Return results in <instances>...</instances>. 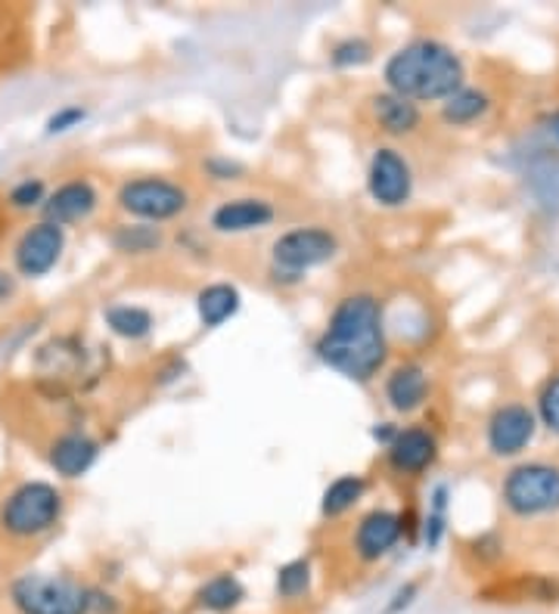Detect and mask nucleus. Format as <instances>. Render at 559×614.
Returning <instances> with one entry per match:
<instances>
[{
	"label": "nucleus",
	"mask_w": 559,
	"mask_h": 614,
	"mask_svg": "<svg viewBox=\"0 0 559 614\" xmlns=\"http://www.w3.org/2000/svg\"><path fill=\"white\" fill-rule=\"evenodd\" d=\"M63 515V494L47 481H29L0 506V528L13 537H37Z\"/></svg>",
	"instance_id": "nucleus-3"
},
{
	"label": "nucleus",
	"mask_w": 559,
	"mask_h": 614,
	"mask_svg": "<svg viewBox=\"0 0 559 614\" xmlns=\"http://www.w3.org/2000/svg\"><path fill=\"white\" fill-rule=\"evenodd\" d=\"M491 109V100L482 90H472V87H460L454 97L441 102V116L448 124H472L479 121Z\"/></svg>",
	"instance_id": "nucleus-21"
},
{
	"label": "nucleus",
	"mask_w": 559,
	"mask_h": 614,
	"mask_svg": "<svg viewBox=\"0 0 559 614\" xmlns=\"http://www.w3.org/2000/svg\"><path fill=\"white\" fill-rule=\"evenodd\" d=\"M311 586V564L305 559L286 562L277 571V596L280 599H302Z\"/></svg>",
	"instance_id": "nucleus-24"
},
{
	"label": "nucleus",
	"mask_w": 559,
	"mask_h": 614,
	"mask_svg": "<svg viewBox=\"0 0 559 614\" xmlns=\"http://www.w3.org/2000/svg\"><path fill=\"white\" fill-rule=\"evenodd\" d=\"M538 416L544 426L559 435V373L544 382L541 394H538Z\"/></svg>",
	"instance_id": "nucleus-25"
},
{
	"label": "nucleus",
	"mask_w": 559,
	"mask_h": 614,
	"mask_svg": "<svg viewBox=\"0 0 559 614\" xmlns=\"http://www.w3.org/2000/svg\"><path fill=\"white\" fill-rule=\"evenodd\" d=\"M501 496L507 509L519 518H538L559 512V465L550 462H523L507 478Z\"/></svg>",
	"instance_id": "nucleus-5"
},
{
	"label": "nucleus",
	"mask_w": 559,
	"mask_h": 614,
	"mask_svg": "<svg viewBox=\"0 0 559 614\" xmlns=\"http://www.w3.org/2000/svg\"><path fill=\"white\" fill-rule=\"evenodd\" d=\"M385 85L410 102L448 100L463 87V63L441 41H414L385 63Z\"/></svg>",
	"instance_id": "nucleus-2"
},
{
	"label": "nucleus",
	"mask_w": 559,
	"mask_h": 614,
	"mask_svg": "<svg viewBox=\"0 0 559 614\" xmlns=\"http://www.w3.org/2000/svg\"><path fill=\"white\" fill-rule=\"evenodd\" d=\"M190 205L187 189L165 177H134L119 189V208L138 221H172Z\"/></svg>",
	"instance_id": "nucleus-6"
},
{
	"label": "nucleus",
	"mask_w": 559,
	"mask_h": 614,
	"mask_svg": "<svg viewBox=\"0 0 559 614\" xmlns=\"http://www.w3.org/2000/svg\"><path fill=\"white\" fill-rule=\"evenodd\" d=\"M336 252H339V242L327 227H296L274 242V264L283 273L298 276V273L327 264Z\"/></svg>",
	"instance_id": "nucleus-7"
},
{
	"label": "nucleus",
	"mask_w": 559,
	"mask_h": 614,
	"mask_svg": "<svg viewBox=\"0 0 559 614\" xmlns=\"http://www.w3.org/2000/svg\"><path fill=\"white\" fill-rule=\"evenodd\" d=\"M97 453H100L97 441H90L88 435H81V431H69V435L53 441L51 465L56 469V475L78 478L94 465Z\"/></svg>",
	"instance_id": "nucleus-16"
},
{
	"label": "nucleus",
	"mask_w": 559,
	"mask_h": 614,
	"mask_svg": "<svg viewBox=\"0 0 559 614\" xmlns=\"http://www.w3.org/2000/svg\"><path fill=\"white\" fill-rule=\"evenodd\" d=\"M13 292H17V279L7 271H0V305H3L7 298H13Z\"/></svg>",
	"instance_id": "nucleus-31"
},
{
	"label": "nucleus",
	"mask_w": 559,
	"mask_h": 614,
	"mask_svg": "<svg viewBox=\"0 0 559 614\" xmlns=\"http://www.w3.org/2000/svg\"><path fill=\"white\" fill-rule=\"evenodd\" d=\"M106 324L122 339H146L153 332V314L140 305H112L106 310Z\"/></svg>",
	"instance_id": "nucleus-20"
},
{
	"label": "nucleus",
	"mask_w": 559,
	"mask_h": 614,
	"mask_svg": "<svg viewBox=\"0 0 559 614\" xmlns=\"http://www.w3.org/2000/svg\"><path fill=\"white\" fill-rule=\"evenodd\" d=\"M370 109H373V119L383 128L385 134L392 136H407L414 134L419 128V106L417 102L404 100L398 94H380L370 100Z\"/></svg>",
	"instance_id": "nucleus-17"
},
{
	"label": "nucleus",
	"mask_w": 559,
	"mask_h": 614,
	"mask_svg": "<svg viewBox=\"0 0 559 614\" xmlns=\"http://www.w3.org/2000/svg\"><path fill=\"white\" fill-rule=\"evenodd\" d=\"M90 614H116L119 612V602L109 596V593H103V590H90Z\"/></svg>",
	"instance_id": "nucleus-29"
},
{
	"label": "nucleus",
	"mask_w": 559,
	"mask_h": 614,
	"mask_svg": "<svg viewBox=\"0 0 559 614\" xmlns=\"http://www.w3.org/2000/svg\"><path fill=\"white\" fill-rule=\"evenodd\" d=\"M274 221V205L255 199V196H243V199H230L221 202L211 211V227L218 233H249V230H262Z\"/></svg>",
	"instance_id": "nucleus-13"
},
{
	"label": "nucleus",
	"mask_w": 559,
	"mask_h": 614,
	"mask_svg": "<svg viewBox=\"0 0 559 614\" xmlns=\"http://www.w3.org/2000/svg\"><path fill=\"white\" fill-rule=\"evenodd\" d=\"M243 599H245V586L240 583L237 574H215V578H209L202 586H199V593H196V605H199L202 612L224 614V612H233Z\"/></svg>",
	"instance_id": "nucleus-19"
},
{
	"label": "nucleus",
	"mask_w": 559,
	"mask_h": 614,
	"mask_svg": "<svg viewBox=\"0 0 559 614\" xmlns=\"http://www.w3.org/2000/svg\"><path fill=\"white\" fill-rule=\"evenodd\" d=\"M368 189L373 202H380L383 208H398L407 202L414 193V174L407 158L392 146H380L370 158Z\"/></svg>",
	"instance_id": "nucleus-8"
},
{
	"label": "nucleus",
	"mask_w": 559,
	"mask_h": 614,
	"mask_svg": "<svg viewBox=\"0 0 559 614\" xmlns=\"http://www.w3.org/2000/svg\"><path fill=\"white\" fill-rule=\"evenodd\" d=\"M47 202V189H44V180H22V184H17L13 187V193H10V205L13 208H19V211H25V208H37V205Z\"/></svg>",
	"instance_id": "nucleus-27"
},
{
	"label": "nucleus",
	"mask_w": 559,
	"mask_h": 614,
	"mask_svg": "<svg viewBox=\"0 0 559 614\" xmlns=\"http://www.w3.org/2000/svg\"><path fill=\"white\" fill-rule=\"evenodd\" d=\"M78 121H85V109H63V112H56L51 121H47V131L51 134H63V131H69V128H75Z\"/></svg>",
	"instance_id": "nucleus-28"
},
{
	"label": "nucleus",
	"mask_w": 559,
	"mask_h": 614,
	"mask_svg": "<svg viewBox=\"0 0 559 614\" xmlns=\"http://www.w3.org/2000/svg\"><path fill=\"white\" fill-rule=\"evenodd\" d=\"M66 249V233L63 227L56 223L41 221L35 227H29L17 242V252H13V261H17V271L29 279L35 276H44L56 267V261Z\"/></svg>",
	"instance_id": "nucleus-9"
},
{
	"label": "nucleus",
	"mask_w": 559,
	"mask_h": 614,
	"mask_svg": "<svg viewBox=\"0 0 559 614\" xmlns=\"http://www.w3.org/2000/svg\"><path fill=\"white\" fill-rule=\"evenodd\" d=\"M112 245L124 252V255H146V252H156L162 245V233L156 227H146V223H128V227H119L116 237H112Z\"/></svg>",
	"instance_id": "nucleus-23"
},
{
	"label": "nucleus",
	"mask_w": 559,
	"mask_h": 614,
	"mask_svg": "<svg viewBox=\"0 0 559 614\" xmlns=\"http://www.w3.org/2000/svg\"><path fill=\"white\" fill-rule=\"evenodd\" d=\"M429 397V375L419 363H402L385 379V401L398 413H414Z\"/></svg>",
	"instance_id": "nucleus-15"
},
{
	"label": "nucleus",
	"mask_w": 559,
	"mask_h": 614,
	"mask_svg": "<svg viewBox=\"0 0 559 614\" xmlns=\"http://www.w3.org/2000/svg\"><path fill=\"white\" fill-rule=\"evenodd\" d=\"M388 465L402 475H423L438 460V443L432 431L410 426L395 435V441L385 447Z\"/></svg>",
	"instance_id": "nucleus-12"
},
{
	"label": "nucleus",
	"mask_w": 559,
	"mask_h": 614,
	"mask_svg": "<svg viewBox=\"0 0 559 614\" xmlns=\"http://www.w3.org/2000/svg\"><path fill=\"white\" fill-rule=\"evenodd\" d=\"M538 419L525 404H504L489 419V447L494 457H516L535 438Z\"/></svg>",
	"instance_id": "nucleus-10"
},
{
	"label": "nucleus",
	"mask_w": 559,
	"mask_h": 614,
	"mask_svg": "<svg viewBox=\"0 0 559 614\" xmlns=\"http://www.w3.org/2000/svg\"><path fill=\"white\" fill-rule=\"evenodd\" d=\"M414 593H417V586H414V583H410V586H404V590H398V593H395V602L388 605V612H398L402 605L407 608V605L414 602Z\"/></svg>",
	"instance_id": "nucleus-30"
},
{
	"label": "nucleus",
	"mask_w": 559,
	"mask_h": 614,
	"mask_svg": "<svg viewBox=\"0 0 559 614\" xmlns=\"http://www.w3.org/2000/svg\"><path fill=\"white\" fill-rule=\"evenodd\" d=\"M317 358L354 382H370L388 358L383 307L373 295H349L317 339Z\"/></svg>",
	"instance_id": "nucleus-1"
},
{
	"label": "nucleus",
	"mask_w": 559,
	"mask_h": 614,
	"mask_svg": "<svg viewBox=\"0 0 559 614\" xmlns=\"http://www.w3.org/2000/svg\"><path fill=\"white\" fill-rule=\"evenodd\" d=\"M368 491V481L361 475H342L332 481L330 487L324 491V503H320V512L327 515V518H339V515H346V512L364 496Z\"/></svg>",
	"instance_id": "nucleus-22"
},
{
	"label": "nucleus",
	"mask_w": 559,
	"mask_h": 614,
	"mask_svg": "<svg viewBox=\"0 0 559 614\" xmlns=\"http://www.w3.org/2000/svg\"><path fill=\"white\" fill-rule=\"evenodd\" d=\"M41 208H44L47 223H56V227L85 221L90 211L97 208V189L90 187L88 180H69L59 189H53L47 202Z\"/></svg>",
	"instance_id": "nucleus-14"
},
{
	"label": "nucleus",
	"mask_w": 559,
	"mask_h": 614,
	"mask_svg": "<svg viewBox=\"0 0 559 614\" xmlns=\"http://www.w3.org/2000/svg\"><path fill=\"white\" fill-rule=\"evenodd\" d=\"M370 44L368 41H361V37H349V41H342V44H336L330 53L332 66L339 68H349V66H361V63H368L370 59Z\"/></svg>",
	"instance_id": "nucleus-26"
},
{
	"label": "nucleus",
	"mask_w": 559,
	"mask_h": 614,
	"mask_svg": "<svg viewBox=\"0 0 559 614\" xmlns=\"http://www.w3.org/2000/svg\"><path fill=\"white\" fill-rule=\"evenodd\" d=\"M404 525L398 512L388 509H373L370 515L361 518V525L354 530V552L364 562H380L383 556H388L398 540H402Z\"/></svg>",
	"instance_id": "nucleus-11"
},
{
	"label": "nucleus",
	"mask_w": 559,
	"mask_h": 614,
	"mask_svg": "<svg viewBox=\"0 0 559 614\" xmlns=\"http://www.w3.org/2000/svg\"><path fill=\"white\" fill-rule=\"evenodd\" d=\"M196 310H199V320L209 329H218L221 324H228L230 317L240 310V292L230 283H215L206 286L196 298Z\"/></svg>",
	"instance_id": "nucleus-18"
},
{
	"label": "nucleus",
	"mask_w": 559,
	"mask_h": 614,
	"mask_svg": "<svg viewBox=\"0 0 559 614\" xmlns=\"http://www.w3.org/2000/svg\"><path fill=\"white\" fill-rule=\"evenodd\" d=\"M90 590L56 574H25L10 586L19 614H90Z\"/></svg>",
	"instance_id": "nucleus-4"
}]
</instances>
